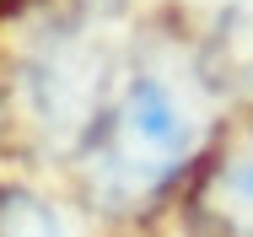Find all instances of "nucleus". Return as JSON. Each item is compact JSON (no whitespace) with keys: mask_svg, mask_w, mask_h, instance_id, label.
Returning <instances> with one entry per match:
<instances>
[{"mask_svg":"<svg viewBox=\"0 0 253 237\" xmlns=\"http://www.w3.org/2000/svg\"><path fill=\"white\" fill-rule=\"evenodd\" d=\"M200 151V119L156 76H135L81 135V189L97 210H140Z\"/></svg>","mask_w":253,"mask_h":237,"instance_id":"obj_1","label":"nucleus"},{"mask_svg":"<svg viewBox=\"0 0 253 237\" xmlns=\"http://www.w3.org/2000/svg\"><path fill=\"white\" fill-rule=\"evenodd\" d=\"M200 210L215 237H253V141L232 145L210 167Z\"/></svg>","mask_w":253,"mask_h":237,"instance_id":"obj_2","label":"nucleus"},{"mask_svg":"<svg viewBox=\"0 0 253 237\" xmlns=\"http://www.w3.org/2000/svg\"><path fill=\"white\" fill-rule=\"evenodd\" d=\"M0 237H65V221L27 189H0Z\"/></svg>","mask_w":253,"mask_h":237,"instance_id":"obj_3","label":"nucleus"}]
</instances>
